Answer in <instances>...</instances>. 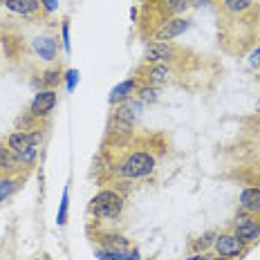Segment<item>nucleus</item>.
Wrapping results in <instances>:
<instances>
[{"mask_svg":"<svg viewBox=\"0 0 260 260\" xmlns=\"http://www.w3.org/2000/svg\"><path fill=\"white\" fill-rule=\"evenodd\" d=\"M123 211V198L112 188L96 193L90 200V213L99 220H117Z\"/></svg>","mask_w":260,"mask_h":260,"instance_id":"1","label":"nucleus"},{"mask_svg":"<svg viewBox=\"0 0 260 260\" xmlns=\"http://www.w3.org/2000/svg\"><path fill=\"white\" fill-rule=\"evenodd\" d=\"M155 171V157L148 150H135L119 164V175L126 180H142Z\"/></svg>","mask_w":260,"mask_h":260,"instance_id":"2","label":"nucleus"},{"mask_svg":"<svg viewBox=\"0 0 260 260\" xmlns=\"http://www.w3.org/2000/svg\"><path fill=\"white\" fill-rule=\"evenodd\" d=\"M231 234H236L240 238L245 245H251V242H258L260 240V215H253V213H240L236 215L234 220V226H231Z\"/></svg>","mask_w":260,"mask_h":260,"instance_id":"3","label":"nucleus"},{"mask_svg":"<svg viewBox=\"0 0 260 260\" xmlns=\"http://www.w3.org/2000/svg\"><path fill=\"white\" fill-rule=\"evenodd\" d=\"M213 249H215V256L224 260H234V258H240L247 251V245L236 234H220L213 240Z\"/></svg>","mask_w":260,"mask_h":260,"instance_id":"4","label":"nucleus"},{"mask_svg":"<svg viewBox=\"0 0 260 260\" xmlns=\"http://www.w3.org/2000/svg\"><path fill=\"white\" fill-rule=\"evenodd\" d=\"M188 27H191V20H188V18H180V16L169 18V20H164V23H159V27L153 31V41H157V43H171L173 39L182 36Z\"/></svg>","mask_w":260,"mask_h":260,"instance_id":"5","label":"nucleus"},{"mask_svg":"<svg viewBox=\"0 0 260 260\" xmlns=\"http://www.w3.org/2000/svg\"><path fill=\"white\" fill-rule=\"evenodd\" d=\"M41 142H43V133L39 128L18 130V133H12L7 137V146L14 150V153H23V150H29V148H39Z\"/></svg>","mask_w":260,"mask_h":260,"instance_id":"6","label":"nucleus"},{"mask_svg":"<svg viewBox=\"0 0 260 260\" xmlns=\"http://www.w3.org/2000/svg\"><path fill=\"white\" fill-rule=\"evenodd\" d=\"M56 99H58L56 90H39L34 96V101H31V106H29V115L34 119L47 117L54 110V106H56Z\"/></svg>","mask_w":260,"mask_h":260,"instance_id":"7","label":"nucleus"},{"mask_svg":"<svg viewBox=\"0 0 260 260\" xmlns=\"http://www.w3.org/2000/svg\"><path fill=\"white\" fill-rule=\"evenodd\" d=\"M146 63H166V61H173L177 56V50L171 45V43H148L146 47Z\"/></svg>","mask_w":260,"mask_h":260,"instance_id":"8","label":"nucleus"},{"mask_svg":"<svg viewBox=\"0 0 260 260\" xmlns=\"http://www.w3.org/2000/svg\"><path fill=\"white\" fill-rule=\"evenodd\" d=\"M31 47H34L36 56H41V61L52 63L58 52V41H56V36H36L31 41Z\"/></svg>","mask_w":260,"mask_h":260,"instance_id":"9","label":"nucleus"},{"mask_svg":"<svg viewBox=\"0 0 260 260\" xmlns=\"http://www.w3.org/2000/svg\"><path fill=\"white\" fill-rule=\"evenodd\" d=\"M137 88H139V79L135 77V79H126V81H121L119 85H115L112 88V92H110V96H108V101L110 104H123V101H128L130 96L137 92Z\"/></svg>","mask_w":260,"mask_h":260,"instance_id":"10","label":"nucleus"},{"mask_svg":"<svg viewBox=\"0 0 260 260\" xmlns=\"http://www.w3.org/2000/svg\"><path fill=\"white\" fill-rule=\"evenodd\" d=\"M142 110H144V104H142V101H137V99H128V101H123V104H119L117 112H115V117H117V119H121V121L135 123V121L139 119V115H142Z\"/></svg>","mask_w":260,"mask_h":260,"instance_id":"11","label":"nucleus"},{"mask_svg":"<svg viewBox=\"0 0 260 260\" xmlns=\"http://www.w3.org/2000/svg\"><path fill=\"white\" fill-rule=\"evenodd\" d=\"M240 209L245 213L260 215V186H249L240 193Z\"/></svg>","mask_w":260,"mask_h":260,"instance_id":"12","label":"nucleus"},{"mask_svg":"<svg viewBox=\"0 0 260 260\" xmlns=\"http://www.w3.org/2000/svg\"><path fill=\"white\" fill-rule=\"evenodd\" d=\"M171 81V68L166 63H153L146 70V85H164Z\"/></svg>","mask_w":260,"mask_h":260,"instance_id":"13","label":"nucleus"},{"mask_svg":"<svg viewBox=\"0 0 260 260\" xmlns=\"http://www.w3.org/2000/svg\"><path fill=\"white\" fill-rule=\"evenodd\" d=\"M157 12H159V16L164 20H169V18H175V16H180L184 9L188 7V0H157ZM161 20V23H164Z\"/></svg>","mask_w":260,"mask_h":260,"instance_id":"14","label":"nucleus"},{"mask_svg":"<svg viewBox=\"0 0 260 260\" xmlns=\"http://www.w3.org/2000/svg\"><path fill=\"white\" fill-rule=\"evenodd\" d=\"M5 9H9L12 14L18 16H31L39 12L41 0H5Z\"/></svg>","mask_w":260,"mask_h":260,"instance_id":"15","label":"nucleus"},{"mask_svg":"<svg viewBox=\"0 0 260 260\" xmlns=\"http://www.w3.org/2000/svg\"><path fill=\"white\" fill-rule=\"evenodd\" d=\"M256 5H253V0H222V7H224V12H229V14H234V16H242V14L251 12Z\"/></svg>","mask_w":260,"mask_h":260,"instance_id":"16","label":"nucleus"},{"mask_svg":"<svg viewBox=\"0 0 260 260\" xmlns=\"http://www.w3.org/2000/svg\"><path fill=\"white\" fill-rule=\"evenodd\" d=\"M96 256L101 260H139L137 249H128V251H112V249H99Z\"/></svg>","mask_w":260,"mask_h":260,"instance_id":"17","label":"nucleus"},{"mask_svg":"<svg viewBox=\"0 0 260 260\" xmlns=\"http://www.w3.org/2000/svg\"><path fill=\"white\" fill-rule=\"evenodd\" d=\"M18 186H20V180H16L12 175H0V204L12 198Z\"/></svg>","mask_w":260,"mask_h":260,"instance_id":"18","label":"nucleus"},{"mask_svg":"<svg viewBox=\"0 0 260 260\" xmlns=\"http://www.w3.org/2000/svg\"><path fill=\"white\" fill-rule=\"evenodd\" d=\"M61 68H56V70H47V72H43V77H41V90H54L58 83H61Z\"/></svg>","mask_w":260,"mask_h":260,"instance_id":"19","label":"nucleus"},{"mask_svg":"<svg viewBox=\"0 0 260 260\" xmlns=\"http://www.w3.org/2000/svg\"><path fill=\"white\" fill-rule=\"evenodd\" d=\"M135 94H139L142 104H155L159 99V88H155V85H139Z\"/></svg>","mask_w":260,"mask_h":260,"instance_id":"20","label":"nucleus"},{"mask_svg":"<svg viewBox=\"0 0 260 260\" xmlns=\"http://www.w3.org/2000/svg\"><path fill=\"white\" fill-rule=\"evenodd\" d=\"M14 166H18V157H16V153L12 148H3L0 146V171H9L14 169Z\"/></svg>","mask_w":260,"mask_h":260,"instance_id":"21","label":"nucleus"},{"mask_svg":"<svg viewBox=\"0 0 260 260\" xmlns=\"http://www.w3.org/2000/svg\"><path fill=\"white\" fill-rule=\"evenodd\" d=\"M68 204H70V193H68V188H63V195H61V207H58V215H56L58 226H63L65 222H68Z\"/></svg>","mask_w":260,"mask_h":260,"instance_id":"22","label":"nucleus"},{"mask_svg":"<svg viewBox=\"0 0 260 260\" xmlns=\"http://www.w3.org/2000/svg\"><path fill=\"white\" fill-rule=\"evenodd\" d=\"M36 153H39V148H29V150H23V153H16V157H18V164H23V166L34 164Z\"/></svg>","mask_w":260,"mask_h":260,"instance_id":"23","label":"nucleus"},{"mask_svg":"<svg viewBox=\"0 0 260 260\" xmlns=\"http://www.w3.org/2000/svg\"><path fill=\"white\" fill-rule=\"evenodd\" d=\"M65 81H68V92H74V88L79 83V72L77 70H68L65 72Z\"/></svg>","mask_w":260,"mask_h":260,"instance_id":"24","label":"nucleus"},{"mask_svg":"<svg viewBox=\"0 0 260 260\" xmlns=\"http://www.w3.org/2000/svg\"><path fill=\"white\" fill-rule=\"evenodd\" d=\"M249 65H251V68H258V70H260V41L256 43V47H253V50L249 52Z\"/></svg>","mask_w":260,"mask_h":260,"instance_id":"25","label":"nucleus"},{"mask_svg":"<svg viewBox=\"0 0 260 260\" xmlns=\"http://www.w3.org/2000/svg\"><path fill=\"white\" fill-rule=\"evenodd\" d=\"M61 43H63V50L70 52V23L68 20L61 25Z\"/></svg>","mask_w":260,"mask_h":260,"instance_id":"26","label":"nucleus"},{"mask_svg":"<svg viewBox=\"0 0 260 260\" xmlns=\"http://www.w3.org/2000/svg\"><path fill=\"white\" fill-rule=\"evenodd\" d=\"M41 7L45 9L47 14H52V12H56V7H58V0H41Z\"/></svg>","mask_w":260,"mask_h":260,"instance_id":"27","label":"nucleus"},{"mask_svg":"<svg viewBox=\"0 0 260 260\" xmlns=\"http://www.w3.org/2000/svg\"><path fill=\"white\" fill-rule=\"evenodd\" d=\"M209 242H211V236H204V238H200L198 240V247H207Z\"/></svg>","mask_w":260,"mask_h":260,"instance_id":"28","label":"nucleus"},{"mask_svg":"<svg viewBox=\"0 0 260 260\" xmlns=\"http://www.w3.org/2000/svg\"><path fill=\"white\" fill-rule=\"evenodd\" d=\"M188 260H204V258H202V256H191Z\"/></svg>","mask_w":260,"mask_h":260,"instance_id":"29","label":"nucleus"},{"mask_svg":"<svg viewBox=\"0 0 260 260\" xmlns=\"http://www.w3.org/2000/svg\"><path fill=\"white\" fill-rule=\"evenodd\" d=\"M256 182H258V186H260V175H258V177H256Z\"/></svg>","mask_w":260,"mask_h":260,"instance_id":"30","label":"nucleus"},{"mask_svg":"<svg viewBox=\"0 0 260 260\" xmlns=\"http://www.w3.org/2000/svg\"><path fill=\"white\" fill-rule=\"evenodd\" d=\"M139 3H146V0H139Z\"/></svg>","mask_w":260,"mask_h":260,"instance_id":"31","label":"nucleus"},{"mask_svg":"<svg viewBox=\"0 0 260 260\" xmlns=\"http://www.w3.org/2000/svg\"><path fill=\"white\" fill-rule=\"evenodd\" d=\"M193 3H200V0H193Z\"/></svg>","mask_w":260,"mask_h":260,"instance_id":"32","label":"nucleus"},{"mask_svg":"<svg viewBox=\"0 0 260 260\" xmlns=\"http://www.w3.org/2000/svg\"><path fill=\"white\" fill-rule=\"evenodd\" d=\"M258 72H260V70H258Z\"/></svg>","mask_w":260,"mask_h":260,"instance_id":"33","label":"nucleus"}]
</instances>
